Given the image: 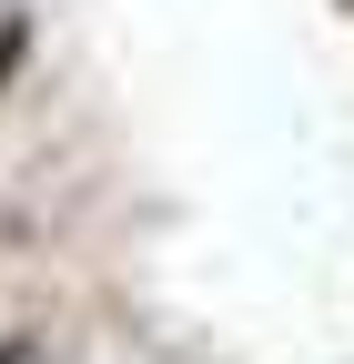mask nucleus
Returning a JSON list of instances; mask_svg holds the SVG:
<instances>
[{"mask_svg": "<svg viewBox=\"0 0 354 364\" xmlns=\"http://www.w3.org/2000/svg\"><path fill=\"white\" fill-rule=\"evenodd\" d=\"M31 51H41V21L21 11V0H0V91H21V71H31Z\"/></svg>", "mask_w": 354, "mask_h": 364, "instance_id": "1", "label": "nucleus"}, {"mask_svg": "<svg viewBox=\"0 0 354 364\" xmlns=\"http://www.w3.org/2000/svg\"><path fill=\"white\" fill-rule=\"evenodd\" d=\"M0 364H51V354H41L31 334H0Z\"/></svg>", "mask_w": 354, "mask_h": 364, "instance_id": "2", "label": "nucleus"}]
</instances>
